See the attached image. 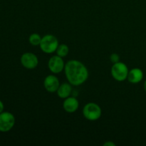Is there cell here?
Segmentation results:
<instances>
[{
    "mask_svg": "<svg viewBox=\"0 0 146 146\" xmlns=\"http://www.w3.org/2000/svg\"><path fill=\"white\" fill-rule=\"evenodd\" d=\"M64 73L68 82L74 86L84 84L89 76L87 67L82 62L76 59L69 60L66 63Z\"/></svg>",
    "mask_w": 146,
    "mask_h": 146,
    "instance_id": "cell-1",
    "label": "cell"
},
{
    "mask_svg": "<svg viewBox=\"0 0 146 146\" xmlns=\"http://www.w3.org/2000/svg\"><path fill=\"white\" fill-rule=\"evenodd\" d=\"M84 118L90 121H96L100 119L102 115V109L98 104L90 102L86 104L82 110Z\"/></svg>",
    "mask_w": 146,
    "mask_h": 146,
    "instance_id": "cell-2",
    "label": "cell"
},
{
    "mask_svg": "<svg viewBox=\"0 0 146 146\" xmlns=\"http://www.w3.org/2000/svg\"><path fill=\"white\" fill-rule=\"evenodd\" d=\"M58 45V40L55 36L52 34H46L42 36L39 47L44 53L51 54L56 52Z\"/></svg>",
    "mask_w": 146,
    "mask_h": 146,
    "instance_id": "cell-3",
    "label": "cell"
},
{
    "mask_svg": "<svg viewBox=\"0 0 146 146\" xmlns=\"http://www.w3.org/2000/svg\"><path fill=\"white\" fill-rule=\"evenodd\" d=\"M129 69L125 63L118 61L113 64L111 68V74L114 80L118 82H123L128 78Z\"/></svg>",
    "mask_w": 146,
    "mask_h": 146,
    "instance_id": "cell-4",
    "label": "cell"
},
{
    "mask_svg": "<svg viewBox=\"0 0 146 146\" xmlns=\"http://www.w3.org/2000/svg\"><path fill=\"white\" fill-rule=\"evenodd\" d=\"M15 117L10 112L0 113V132L6 133L11 131L15 125Z\"/></svg>",
    "mask_w": 146,
    "mask_h": 146,
    "instance_id": "cell-5",
    "label": "cell"
},
{
    "mask_svg": "<svg viewBox=\"0 0 146 146\" xmlns=\"http://www.w3.org/2000/svg\"><path fill=\"white\" fill-rule=\"evenodd\" d=\"M20 61L24 68L32 70L38 65V58L35 54L32 52H26L21 55Z\"/></svg>",
    "mask_w": 146,
    "mask_h": 146,
    "instance_id": "cell-6",
    "label": "cell"
},
{
    "mask_svg": "<svg viewBox=\"0 0 146 146\" xmlns=\"http://www.w3.org/2000/svg\"><path fill=\"white\" fill-rule=\"evenodd\" d=\"M66 64L62 57L58 55L52 56L48 61V68L49 71L54 74H58L64 71Z\"/></svg>",
    "mask_w": 146,
    "mask_h": 146,
    "instance_id": "cell-7",
    "label": "cell"
},
{
    "mask_svg": "<svg viewBox=\"0 0 146 146\" xmlns=\"http://www.w3.org/2000/svg\"><path fill=\"white\" fill-rule=\"evenodd\" d=\"M60 84L59 80L54 74L46 76L44 80V88L49 93H56Z\"/></svg>",
    "mask_w": 146,
    "mask_h": 146,
    "instance_id": "cell-8",
    "label": "cell"
},
{
    "mask_svg": "<svg viewBox=\"0 0 146 146\" xmlns=\"http://www.w3.org/2000/svg\"><path fill=\"white\" fill-rule=\"evenodd\" d=\"M63 108L68 113H74L79 108V101L76 97L69 96L64 99Z\"/></svg>",
    "mask_w": 146,
    "mask_h": 146,
    "instance_id": "cell-9",
    "label": "cell"
},
{
    "mask_svg": "<svg viewBox=\"0 0 146 146\" xmlns=\"http://www.w3.org/2000/svg\"><path fill=\"white\" fill-rule=\"evenodd\" d=\"M144 76L143 72L142 70L139 68H133L132 69L129 70L127 80L128 82L132 84H139L143 80Z\"/></svg>",
    "mask_w": 146,
    "mask_h": 146,
    "instance_id": "cell-10",
    "label": "cell"
},
{
    "mask_svg": "<svg viewBox=\"0 0 146 146\" xmlns=\"http://www.w3.org/2000/svg\"><path fill=\"white\" fill-rule=\"evenodd\" d=\"M72 93V85L68 82H64L60 84L56 94L61 99H65L71 96Z\"/></svg>",
    "mask_w": 146,
    "mask_h": 146,
    "instance_id": "cell-11",
    "label": "cell"
},
{
    "mask_svg": "<svg viewBox=\"0 0 146 146\" xmlns=\"http://www.w3.org/2000/svg\"><path fill=\"white\" fill-rule=\"evenodd\" d=\"M55 53L58 56L64 58L69 53V47L68 46V45H66L65 44H61L58 45V48H57Z\"/></svg>",
    "mask_w": 146,
    "mask_h": 146,
    "instance_id": "cell-12",
    "label": "cell"
},
{
    "mask_svg": "<svg viewBox=\"0 0 146 146\" xmlns=\"http://www.w3.org/2000/svg\"><path fill=\"white\" fill-rule=\"evenodd\" d=\"M41 38L42 37L41 35L37 33H33L29 37V41L30 44L34 46H38L40 45V43L41 41Z\"/></svg>",
    "mask_w": 146,
    "mask_h": 146,
    "instance_id": "cell-13",
    "label": "cell"
},
{
    "mask_svg": "<svg viewBox=\"0 0 146 146\" xmlns=\"http://www.w3.org/2000/svg\"><path fill=\"white\" fill-rule=\"evenodd\" d=\"M110 60H111V61L113 64L118 62V61H120L119 55H118V54H116V53H113V54H111V56H110Z\"/></svg>",
    "mask_w": 146,
    "mask_h": 146,
    "instance_id": "cell-14",
    "label": "cell"
},
{
    "mask_svg": "<svg viewBox=\"0 0 146 146\" xmlns=\"http://www.w3.org/2000/svg\"><path fill=\"white\" fill-rule=\"evenodd\" d=\"M104 146H115V144L113 142H112V141H106V143H104Z\"/></svg>",
    "mask_w": 146,
    "mask_h": 146,
    "instance_id": "cell-15",
    "label": "cell"
},
{
    "mask_svg": "<svg viewBox=\"0 0 146 146\" xmlns=\"http://www.w3.org/2000/svg\"><path fill=\"white\" fill-rule=\"evenodd\" d=\"M4 104L2 103V101H0V113H2L3 111H4Z\"/></svg>",
    "mask_w": 146,
    "mask_h": 146,
    "instance_id": "cell-16",
    "label": "cell"
},
{
    "mask_svg": "<svg viewBox=\"0 0 146 146\" xmlns=\"http://www.w3.org/2000/svg\"><path fill=\"white\" fill-rule=\"evenodd\" d=\"M143 87H144V89H145V91H146V80L145 81V82H144V85H143Z\"/></svg>",
    "mask_w": 146,
    "mask_h": 146,
    "instance_id": "cell-17",
    "label": "cell"
}]
</instances>
